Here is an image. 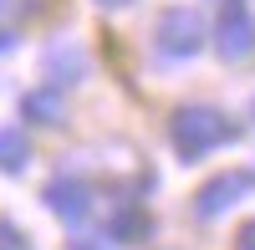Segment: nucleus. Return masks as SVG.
Instances as JSON below:
<instances>
[{
  "instance_id": "obj_1",
  "label": "nucleus",
  "mask_w": 255,
  "mask_h": 250,
  "mask_svg": "<svg viewBox=\"0 0 255 250\" xmlns=\"http://www.w3.org/2000/svg\"><path fill=\"white\" fill-rule=\"evenodd\" d=\"M168 138H174L184 163H194L209 148H220V143H235V123L225 113H215V108H179L174 123H168Z\"/></svg>"
},
{
  "instance_id": "obj_13",
  "label": "nucleus",
  "mask_w": 255,
  "mask_h": 250,
  "mask_svg": "<svg viewBox=\"0 0 255 250\" xmlns=\"http://www.w3.org/2000/svg\"><path fill=\"white\" fill-rule=\"evenodd\" d=\"M10 46H15V36H10V31H0V51H10Z\"/></svg>"
},
{
  "instance_id": "obj_3",
  "label": "nucleus",
  "mask_w": 255,
  "mask_h": 250,
  "mask_svg": "<svg viewBox=\"0 0 255 250\" xmlns=\"http://www.w3.org/2000/svg\"><path fill=\"white\" fill-rule=\"evenodd\" d=\"M215 51L225 61H245L255 51V15L240 5V0H230L225 15H220V26H215Z\"/></svg>"
},
{
  "instance_id": "obj_15",
  "label": "nucleus",
  "mask_w": 255,
  "mask_h": 250,
  "mask_svg": "<svg viewBox=\"0 0 255 250\" xmlns=\"http://www.w3.org/2000/svg\"><path fill=\"white\" fill-rule=\"evenodd\" d=\"M72 250H102V245H87V240H77V245H72Z\"/></svg>"
},
{
  "instance_id": "obj_4",
  "label": "nucleus",
  "mask_w": 255,
  "mask_h": 250,
  "mask_svg": "<svg viewBox=\"0 0 255 250\" xmlns=\"http://www.w3.org/2000/svg\"><path fill=\"white\" fill-rule=\"evenodd\" d=\"M245 174H220V179H209L204 189H199V199H194V215L199 220H215V215H225L230 204H240V194H245Z\"/></svg>"
},
{
  "instance_id": "obj_8",
  "label": "nucleus",
  "mask_w": 255,
  "mask_h": 250,
  "mask_svg": "<svg viewBox=\"0 0 255 250\" xmlns=\"http://www.w3.org/2000/svg\"><path fill=\"white\" fill-rule=\"evenodd\" d=\"M26 133H20V128H0V169H26Z\"/></svg>"
},
{
  "instance_id": "obj_16",
  "label": "nucleus",
  "mask_w": 255,
  "mask_h": 250,
  "mask_svg": "<svg viewBox=\"0 0 255 250\" xmlns=\"http://www.w3.org/2000/svg\"><path fill=\"white\" fill-rule=\"evenodd\" d=\"M250 113H255V102H250Z\"/></svg>"
},
{
  "instance_id": "obj_14",
  "label": "nucleus",
  "mask_w": 255,
  "mask_h": 250,
  "mask_svg": "<svg viewBox=\"0 0 255 250\" xmlns=\"http://www.w3.org/2000/svg\"><path fill=\"white\" fill-rule=\"evenodd\" d=\"M97 5H108V10H118V5H133V0H97Z\"/></svg>"
},
{
  "instance_id": "obj_9",
  "label": "nucleus",
  "mask_w": 255,
  "mask_h": 250,
  "mask_svg": "<svg viewBox=\"0 0 255 250\" xmlns=\"http://www.w3.org/2000/svg\"><path fill=\"white\" fill-rule=\"evenodd\" d=\"M26 118H36V123H61L67 108H61V97H51V92H31V97H26Z\"/></svg>"
},
{
  "instance_id": "obj_5",
  "label": "nucleus",
  "mask_w": 255,
  "mask_h": 250,
  "mask_svg": "<svg viewBox=\"0 0 255 250\" xmlns=\"http://www.w3.org/2000/svg\"><path fill=\"white\" fill-rule=\"evenodd\" d=\"M46 204L67 220V225H82L92 215V189L87 184H77V179H56V184H46Z\"/></svg>"
},
{
  "instance_id": "obj_10",
  "label": "nucleus",
  "mask_w": 255,
  "mask_h": 250,
  "mask_svg": "<svg viewBox=\"0 0 255 250\" xmlns=\"http://www.w3.org/2000/svg\"><path fill=\"white\" fill-rule=\"evenodd\" d=\"M0 250H26V240H20V230L10 220H0Z\"/></svg>"
},
{
  "instance_id": "obj_7",
  "label": "nucleus",
  "mask_w": 255,
  "mask_h": 250,
  "mask_svg": "<svg viewBox=\"0 0 255 250\" xmlns=\"http://www.w3.org/2000/svg\"><path fill=\"white\" fill-rule=\"evenodd\" d=\"M148 230H153V220H148L143 210H133V204H123L118 220H113V240H123V245H138Z\"/></svg>"
},
{
  "instance_id": "obj_11",
  "label": "nucleus",
  "mask_w": 255,
  "mask_h": 250,
  "mask_svg": "<svg viewBox=\"0 0 255 250\" xmlns=\"http://www.w3.org/2000/svg\"><path fill=\"white\" fill-rule=\"evenodd\" d=\"M0 10L5 15H31V10H41V0H0Z\"/></svg>"
},
{
  "instance_id": "obj_12",
  "label": "nucleus",
  "mask_w": 255,
  "mask_h": 250,
  "mask_svg": "<svg viewBox=\"0 0 255 250\" xmlns=\"http://www.w3.org/2000/svg\"><path fill=\"white\" fill-rule=\"evenodd\" d=\"M235 250H255V220H250V225H245V230L235 235Z\"/></svg>"
},
{
  "instance_id": "obj_2",
  "label": "nucleus",
  "mask_w": 255,
  "mask_h": 250,
  "mask_svg": "<svg viewBox=\"0 0 255 250\" xmlns=\"http://www.w3.org/2000/svg\"><path fill=\"white\" fill-rule=\"evenodd\" d=\"M199 46H204V20L189 5H174V10L158 15V56L184 61V56H194Z\"/></svg>"
},
{
  "instance_id": "obj_6",
  "label": "nucleus",
  "mask_w": 255,
  "mask_h": 250,
  "mask_svg": "<svg viewBox=\"0 0 255 250\" xmlns=\"http://www.w3.org/2000/svg\"><path fill=\"white\" fill-rule=\"evenodd\" d=\"M46 72L56 82H82V72H87V61H82V46H72V41H61V46L46 51Z\"/></svg>"
}]
</instances>
